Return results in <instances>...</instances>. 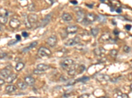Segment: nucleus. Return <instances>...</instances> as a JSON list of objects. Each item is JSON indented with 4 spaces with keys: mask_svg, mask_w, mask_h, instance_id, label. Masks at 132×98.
<instances>
[{
    "mask_svg": "<svg viewBox=\"0 0 132 98\" xmlns=\"http://www.w3.org/2000/svg\"><path fill=\"white\" fill-rule=\"evenodd\" d=\"M38 54L40 57H48L52 54V52L48 48L42 47L38 49Z\"/></svg>",
    "mask_w": 132,
    "mask_h": 98,
    "instance_id": "1",
    "label": "nucleus"
},
{
    "mask_svg": "<svg viewBox=\"0 0 132 98\" xmlns=\"http://www.w3.org/2000/svg\"><path fill=\"white\" fill-rule=\"evenodd\" d=\"M79 41H80V38H79L78 36H76V37H75L74 38L69 39V40L65 43V46H68V47L74 46L75 44H78V43H79Z\"/></svg>",
    "mask_w": 132,
    "mask_h": 98,
    "instance_id": "2",
    "label": "nucleus"
},
{
    "mask_svg": "<svg viewBox=\"0 0 132 98\" xmlns=\"http://www.w3.org/2000/svg\"><path fill=\"white\" fill-rule=\"evenodd\" d=\"M74 63V61L71 59H67L63 61L61 63V66L64 69L68 70L70 67Z\"/></svg>",
    "mask_w": 132,
    "mask_h": 98,
    "instance_id": "3",
    "label": "nucleus"
},
{
    "mask_svg": "<svg viewBox=\"0 0 132 98\" xmlns=\"http://www.w3.org/2000/svg\"><path fill=\"white\" fill-rule=\"evenodd\" d=\"M79 65L73 63L69 69H68V74L71 76H74L75 75H77V67Z\"/></svg>",
    "mask_w": 132,
    "mask_h": 98,
    "instance_id": "4",
    "label": "nucleus"
},
{
    "mask_svg": "<svg viewBox=\"0 0 132 98\" xmlns=\"http://www.w3.org/2000/svg\"><path fill=\"white\" fill-rule=\"evenodd\" d=\"M57 41H58L57 37L55 36V35H51L47 39V43H48V44L50 47H54L57 43Z\"/></svg>",
    "mask_w": 132,
    "mask_h": 98,
    "instance_id": "5",
    "label": "nucleus"
},
{
    "mask_svg": "<svg viewBox=\"0 0 132 98\" xmlns=\"http://www.w3.org/2000/svg\"><path fill=\"white\" fill-rule=\"evenodd\" d=\"M9 25L11 28L13 29L18 28L21 25V22L19 20L17 19V18H12L10 20Z\"/></svg>",
    "mask_w": 132,
    "mask_h": 98,
    "instance_id": "6",
    "label": "nucleus"
},
{
    "mask_svg": "<svg viewBox=\"0 0 132 98\" xmlns=\"http://www.w3.org/2000/svg\"><path fill=\"white\" fill-rule=\"evenodd\" d=\"M52 13H49L48 15H47L46 17L43 19V20L42 21V23H41V24H40V26L43 28V27H45L46 25H47L50 22V20L52 19Z\"/></svg>",
    "mask_w": 132,
    "mask_h": 98,
    "instance_id": "7",
    "label": "nucleus"
},
{
    "mask_svg": "<svg viewBox=\"0 0 132 98\" xmlns=\"http://www.w3.org/2000/svg\"><path fill=\"white\" fill-rule=\"evenodd\" d=\"M76 20H77V22H83V20L85 19V13L83 11L81 10H79L77 11H76Z\"/></svg>",
    "mask_w": 132,
    "mask_h": 98,
    "instance_id": "8",
    "label": "nucleus"
},
{
    "mask_svg": "<svg viewBox=\"0 0 132 98\" xmlns=\"http://www.w3.org/2000/svg\"><path fill=\"white\" fill-rule=\"evenodd\" d=\"M78 31V26L75 25H69L66 28V32L69 34H73Z\"/></svg>",
    "mask_w": 132,
    "mask_h": 98,
    "instance_id": "9",
    "label": "nucleus"
},
{
    "mask_svg": "<svg viewBox=\"0 0 132 98\" xmlns=\"http://www.w3.org/2000/svg\"><path fill=\"white\" fill-rule=\"evenodd\" d=\"M85 17H86L85 19L87 20V22L89 23V24L94 22L97 20L96 19L97 18V16L94 14H93V13H88L87 15Z\"/></svg>",
    "mask_w": 132,
    "mask_h": 98,
    "instance_id": "10",
    "label": "nucleus"
},
{
    "mask_svg": "<svg viewBox=\"0 0 132 98\" xmlns=\"http://www.w3.org/2000/svg\"><path fill=\"white\" fill-rule=\"evenodd\" d=\"M50 66L47 65V64H45V63H40L38 64L37 66H36V69H38L41 72H44L46 70H48L50 69Z\"/></svg>",
    "mask_w": 132,
    "mask_h": 98,
    "instance_id": "11",
    "label": "nucleus"
},
{
    "mask_svg": "<svg viewBox=\"0 0 132 98\" xmlns=\"http://www.w3.org/2000/svg\"><path fill=\"white\" fill-rule=\"evenodd\" d=\"M11 73H12L11 71L8 69H6V68L0 70V75L2 76L3 78H6L7 79Z\"/></svg>",
    "mask_w": 132,
    "mask_h": 98,
    "instance_id": "12",
    "label": "nucleus"
},
{
    "mask_svg": "<svg viewBox=\"0 0 132 98\" xmlns=\"http://www.w3.org/2000/svg\"><path fill=\"white\" fill-rule=\"evenodd\" d=\"M28 20L30 24L35 23L38 20V15L34 13H30L28 15Z\"/></svg>",
    "mask_w": 132,
    "mask_h": 98,
    "instance_id": "13",
    "label": "nucleus"
},
{
    "mask_svg": "<svg viewBox=\"0 0 132 98\" xmlns=\"http://www.w3.org/2000/svg\"><path fill=\"white\" fill-rule=\"evenodd\" d=\"M25 82L26 83L27 86H32L35 83V79L31 76H27L24 79Z\"/></svg>",
    "mask_w": 132,
    "mask_h": 98,
    "instance_id": "14",
    "label": "nucleus"
},
{
    "mask_svg": "<svg viewBox=\"0 0 132 98\" xmlns=\"http://www.w3.org/2000/svg\"><path fill=\"white\" fill-rule=\"evenodd\" d=\"M97 79L99 81H108L110 80V77L105 74H100L97 75Z\"/></svg>",
    "mask_w": 132,
    "mask_h": 98,
    "instance_id": "15",
    "label": "nucleus"
},
{
    "mask_svg": "<svg viewBox=\"0 0 132 98\" xmlns=\"http://www.w3.org/2000/svg\"><path fill=\"white\" fill-rule=\"evenodd\" d=\"M106 52V50L102 47H99V48H97L94 50V53L96 56H102V54H104Z\"/></svg>",
    "mask_w": 132,
    "mask_h": 98,
    "instance_id": "16",
    "label": "nucleus"
},
{
    "mask_svg": "<svg viewBox=\"0 0 132 98\" xmlns=\"http://www.w3.org/2000/svg\"><path fill=\"white\" fill-rule=\"evenodd\" d=\"M37 44H38V42H37V41H34V42H32V43H31L30 44V45H29V47H27L26 48H24L23 50H22V51L24 52H28V51H29L30 50H31L32 48H34L36 46H37Z\"/></svg>",
    "mask_w": 132,
    "mask_h": 98,
    "instance_id": "17",
    "label": "nucleus"
},
{
    "mask_svg": "<svg viewBox=\"0 0 132 98\" xmlns=\"http://www.w3.org/2000/svg\"><path fill=\"white\" fill-rule=\"evenodd\" d=\"M23 20H24V23H25L26 28H31L32 25H31V24L29 22V20H28V15H26V13H23Z\"/></svg>",
    "mask_w": 132,
    "mask_h": 98,
    "instance_id": "18",
    "label": "nucleus"
},
{
    "mask_svg": "<svg viewBox=\"0 0 132 98\" xmlns=\"http://www.w3.org/2000/svg\"><path fill=\"white\" fill-rule=\"evenodd\" d=\"M61 18L64 20V21H65V22H69V21H71V20H72L73 18H72V16H71L69 13H65L62 15Z\"/></svg>",
    "mask_w": 132,
    "mask_h": 98,
    "instance_id": "19",
    "label": "nucleus"
},
{
    "mask_svg": "<svg viewBox=\"0 0 132 98\" xmlns=\"http://www.w3.org/2000/svg\"><path fill=\"white\" fill-rule=\"evenodd\" d=\"M110 39L111 38H110V36L109 33H104V34H102V35H101L99 41H100V42H106V41H109Z\"/></svg>",
    "mask_w": 132,
    "mask_h": 98,
    "instance_id": "20",
    "label": "nucleus"
},
{
    "mask_svg": "<svg viewBox=\"0 0 132 98\" xmlns=\"http://www.w3.org/2000/svg\"><path fill=\"white\" fill-rule=\"evenodd\" d=\"M17 87L15 85H8L5 87V91L7 93H12L17 90Z\"/></svg>",
    "mask_w": 132,
    "mask_h": 98,
    "instance_id": "21",
    "label": "nucleus"
},
{
    "mask_svg": "<svg viewBox=\"0 0 132 98\" xmlns=\"http://www.w3.org/2000/svg\"><path fill=\"white\" fill-rule=\"evenodd\" d=\"M17 77V75L15 73H11L9 76L7 78V83H11L13 82Z\"/></svg>",
    "mask_w": 132,
    "mask_h": 98,
    "instance_id": "22",
    "label": "nucleus"
},
{
    "mask_svg": "<svg viewBox=\"0 0 132 98\" xmlns=\"http://www.w3.org/2000/svg\"><path fill=\"white\" fill-rule=\"evenodd\" d=\"M17 84L18 88L21 89V90H25L27 88V84L25 82H23V81H21V80L18 81Z\"/></svg>",
    "mask_w": 132,
    "mask_h": 98,
    "instance_id": "23",
    "label": "nucleus"
},
{
    "mask_svg": "<svg viewBox=\"0 0 132 98\" xmlns=\"http://www.w3.org/2000/svg\"><path fill=\"white\" fill-rule=\"evenodd\" d=\"M96 19H97V20L101 24H104L106 22V16H104L102 15H99L98 16H97Z\"/></svg>",
    "mask_w": 132,
    "mask_h": 98,
    "instance_id": "24",
    "label": "nucleus"
},
{
    "mask_svg": "<svg viewBox=\"0 0 132 98\" xmlns=\"http://www.w3.org/2000/svg\"><path fill=\"white\" fill-rule=\"evenodd\" d=\"M25 67V63L23 62H18L15 66V70L17 71H21Z\"/></svg>",
    "mask_w": 132,
    "mask_h": 98,
    "instance_id": "25",
    "label": "nucleus"
},
{
    "mask_svg": "<svg viewBox=\"0 0 132 98\" xmlns=\"http://www.w3.org/2000/svg\"><path fill=\"white\" fill-rule=\"evenodd\" d=\"M7 20H8L7 17L0 15V24H2V25L6 24L7 22Z\"/></svg>",
    "mask_w": 132,
    "mask_h": 98,
    "instance_id": "26",
    "label": "nucleus"
},
{
    "mask_svg": "<svg viewBox=\"0 0 132 98\" xmlns=\"http://www.w3.org/2000/svg\"><path fill=\"white\" fill-rule=\"evenodd\" d=\"M91 34L93 35L94 37H97V35L98 34L99 32V29L98 28H93L91 29Z\"/></svg>",
    "mask_w": 132,
    "mask_h": 98,
    "instance_id": "27",
    "label": "nucleus"
},
{
    "mask_svg": "<svg viewBox=\"0 0 132 98\" xmlns=\"http://www.w3.org/2000/svg\"><path fill=\"white\" fill-rule=\"evenodd\" d=\"M89 80V76H84L83 77H81V78H79V79H78L77 80H76V82H85L88 81Z\"/></svg>",
    "mask_w": 132,
    "mask_h": 98,
    "instance_id": "28",
    "label": "nucleus"
},
{
    "mask_svg": "<svg viewBox=\"0 0 132 98\" xmlns=\"http://www.w3.org/2000/svg\"><path fill=\"white\" fill-rule=\"evenodd\" d=\"M0 14H1V16H4L7 17L8 15H9V12H8V11H7V10L5 9H0Z\"/></svg>",
    "mask_w": 132,
    "mask_h": 98,
    "instance_id": "29",
    "label": "nucleus"
},
{
    "mask_svg": "<svg viewBox=\"0 0 132 98\" xmlns=\"http://www.w3.org/2000/svg\"><path fill=\"white\" fill-rule=\"evenodd\" d=\"M85 67L83 65H79L77 67V75L81 74V73H83L84 71H85Z\"/></svg>",
    "mask_w": 132,
    "mask_h": 98,
    "instance_id": "30",
    "label": "nucleus"
},
{
    "mask_svg": "<svg viewBox=\"0 0 132 98\" xmlns=\"http://www.w3.org/2000/svg\"><path fill=\"white\" fill-rule=\"evenodd\" d=\"M110 55L112 58H116L118 55V51L116 49H112L110 51Z\"/></svg>",
    "mask_w": 132,
    "mask_h": 98,
    "instance_id": "31",
    "label": "nucleus"
},
{
    "mask_svg": "<svg viewBox=\"0 0 132 98\" xmlns=\"http://www.w3.org/2000/svg\"><path fill=\"white\" fill-rule=\"evenodd\" d=\"M116 98H129V96L126 94H122V92L119 93V95L116 96Z\"/></svg>",
    "mask_w": 132,
    "mask_h": 98,
    "instance_id": "32",
    "label": "nucleus"
},
{
    "mask_svg": "<svg viewBox=\"0 0 132 98\" xmlns=\"http://www.w3.org/2000/svg\"><path fill=\"white\" fill-rule=\"evenodd\" d=\"M28 10L29 11H34L35 10V5L34 3H30L28 6Z\"/></svg>",
    "mask_w": 132,
    "mask_h": 98,
    "instance_id": "33",
    "label": "nucleus"
},
{
    "mask_svg": "<svg viewBox=\"0 0 132 98\" xmlns=\"http://www.w3.org/2000/svg\"><path fill=\"white\" fill-rule=\"evenodd\" d=\"M132 51V48L129 47V46H127V45H125L123 47V51L126 52V53H129L130 52Z\"/></svg>",
    "mask_w": 132,
    "mask_h": 98,
    "instance_id": "34",
    "label": "nucleus"
},
{
    "mask_svg": "<svg viewBox=\"0 0 132 98\" xmlns=\"http://www.w3.org/2000/svg\"><path fill=\"white\" fill-rule=\"evenodd\" d=\"M17 42H18V41H17V40H15V39L11 40V41L8 43V45H9V46H11V45H13V44H15Z\"/></svg>",
    "mask_w": 132,
    "mask_h": 98,
    "instance_id": "35",
    "label": "nucleus"
},
{
    "mask_svg": "<svg viewBox=\"0 0 132 98\" xmlns=\"http://www.w3.org/2000/svg\"><path fill=\"white\" fill-rule=\"evenodd\" d=\"M76 80H73V79H72L71 81H69V82H68V84H67V86H71V85H73V84H75V83H76Z\"/></svg>",
    "mask_w": 132,
    "mask_h": 98,
    "instance_id": "36",
    "label": "nucleus"
},
{
    "mask_svg": "<svg viewBox=\"0 0 132 98\" xmlns=\"http://www.w3.org/2000/svg\"><path fill=\"white\" fill-rule=\"evenodd\" d=\"M7 56V54L6 53H5V52H0V60L5 58Z\"/></svg>",
    "mask_w": 132,
    "mask_h": 98,
    "instance_id": "37",
    "label": "nucleus"
},
{
    "mask_svg": "<svg viewBox=\"0 0 132 98\" xmlns=\"http://www.w3.org/2000/svg\"><path fill=\"white\" fill-rule=\"evenodd\" d=\"M89 96H90V95H89V94H83V95L79 96V98H89Z\"/></svg>",
    "mask_w": 132,
    "mask_h": 98,
    "instance_id": "38",
    "label": "nucleus"
},
{
    "mask_svg": "<svg viewBox=\"0 0 132 98\" xmlns=\"http://www.w3.org/2000/svg\"><path fill=\"white\" fill-rule=\"evenodd\" d=\"M22 35H23L24 37H28V36H29V33H27L26 32H22Z\"/></svg>",
    "mask_w": 132,
    "mask_h": 98,
    "instance_id": "39",
    "label": "nucleus"
},
{
    "mask_svg": "<svg viewBox=\"0 0 132 98\" xmlns=\"http://www.w3.org/2000/svg\"><path fill=\"white\" fill-rule=\"evenodd\" d=\"M42 72H41V71H38V69H36L35 70H34V74H36V75H40V73H42Z\"/></svg>",
    "mask_w": 132,
    "mask_h": 98,
    "instance_id": "40",
    "label": "nucleus"
},
{
    "mask_svg": "<svg viewBox=\"0 0 132 98\" xmlns=\"http://www.w3.org/2000/svg\"><path fill=\"white\" fill-rule=\"evenodd\" d=\"M126 29H127V30H128V31H129L130 29H131V28H132V25H129V24H127V25H126Z\"/></svg>",
    "mask_w": 132,
    "mask_h": 98,
    "instance_id": "41",
    "label": "nucleus"
},
{
    "mask_svg": "<svg viewBox=\"0 0 132 98\" xmlns=\"http://www.w3.org/2000/svg\"><path fill=\"white\" fill-rule=\"evenodd\" d=\"M5 81L4 80V79H0V86L3 85L5 84Z\"/></svg>",
    "mask_w": 132,
    "mask_h": 98,
    "instance_id": "42",
    "label": "nucleus"
},
{
    "mask_svg": "<svg viewBox=\"0 0 132 98\" xmlns=\"http://www.w3.org/2000/svg\"><path fill=\"white\" fill-rule=\"evenodd\" d=\"M15 37H16V40H17V41H21V35H18V34H17V35H16V36H15Z\"/></svg>",
    "mask_w": 132,
    "mask_h": 98,
    "instance_id": "43",
    "label": "nucleus"
},
{
    "mask_svg": "<svg viewBox=\"0 0 132 98\" xmlns=\"http://www.w3.org/2000/svg\"><path fill=\"white\" fill-rule=\"evenodd\" d=\"M114 34H115V35H118V34H119V31H118V29H114Z\"/></svg>",
    "mask_w": 132,
    "mask_h": 98,
    "instance_id": "44",
    "label": "nucleus"
},
{
    "mask_svg": "<svg viewBox=\"0 0 132 98\" xmlns=\"http://www.w3.org/2000/svg\"><path fill=\"white\" fill-rule=\"evenodd\" d=\"M116 12L118 13H122V9H121V8L117 9H116Z\"/></svg>",
    "mask_w": 132,
    "mask_h": 98,
    "instance_id": "45",
    "label": "nucleus"
},
{
    "mask_svg": "<svg viewBox=\"0 0 132 98\" xmlns=\"http://www.w3.org/2000/svg\"><path fill=\"white\" fill-rule=\"evenodd\" d=\"M70 2H71V3H72V4H74V5H77V3H78L77 1H71Z\"/></svg>",
    "mask_w": 132,
    "mask_h": 98,
    "instance_id": "46",
    "label": "nucleus"
},
{
    "mask_svg": "<svg viewBox=\"0 0 132 98\" xmlns=\"http://www.w3.org/2000/svg\"><path fill=\"white\" fill-rule=\"evenodd\" d=\"M87 7H89V8H93V5H89V4H86Z\"/></svg>",
    "mask_w": 132,
    "mask_h": 98,
    "instance_id": "47",
    "label": "nucleus"
},
{
    "mask_svg": "<svg viewBox=\"0 0 132 98\" xmlns=\"http://www.w3.org/2000/svg\"><path fill=\"white\" fill-rule=\"evenodd\" d=\"M109 98L107 97V96H101V97H98V98Z\"/></svg>",
    "mask_w": 132,
    "mask_h": 98,
    "instance_id": "48",
    "label": "nucleus"
},
{
    "mask_svg": "<svg viewBox=\"0 0 132 98\" xmlns=\"http://www.w3.org/2000/svg\"><path fill=\"white\" fill-rule=\"evenodd\" d=\"M38 98V97H30V98Z\"/></svg>",
    "mask_w": 132,
    "mask_h": 98,
    "instance_id": "49",
    "label": "nucleus"
},
{
    "mask_svg": "<svg viewBox=\"0 0 132 98\" xmlns=\"http://www.w3.org/2000/svg\"><path fill=\"white\" fill-rule=\"evenodd\" d=\"M112 23H113V24H114L115 25H116V22H115V21H114V20H112Z\"/></svg>",
    "mask_w": 132,
    "mask_h": 98,
    "instance_id": "50",
    "label": "nucleus"
},
{
    "mask_svg": "<svg viewBox=\"0 0 132 98\" xmlns=\"http://www.w3.org/2000/svg\"><path fill=\"white\" fill-rule=\"evenodd\" d=\"M132 84H130V90H132Z\"/></svg>",
    "mask_w": 132,
    "mask_h": 98,
    "instance_id": "51",
    "label": "nucleus"
}]
</instances>
